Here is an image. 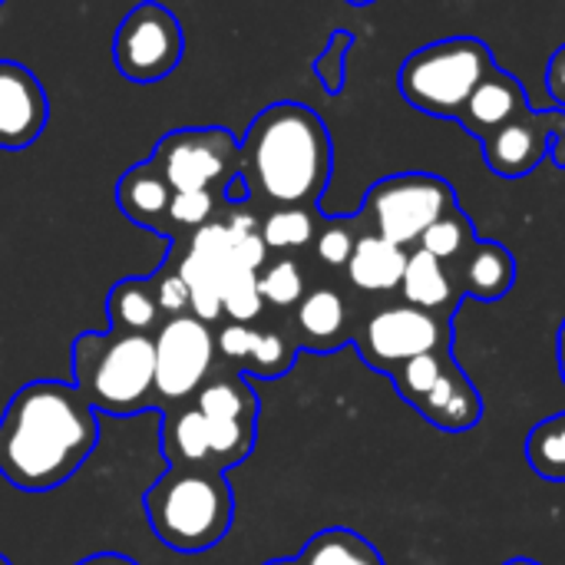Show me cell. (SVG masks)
Masks as SVG:
<instances>
[{
  "mask_svg": "<svg viewBox=\"0 0 565 565\" xmlns=\"http://www.w3.org/2000/svg\"><path fill=\"white\" fill-rule=\"evenodd\" d=\"M99 414L66 381L23 384L0 414V477L20 493H50L86 467Z\"/></svg>",
  "mask_w": 565,
  "mask_h": 565,
  "instance_id": "obj_1",
  "label": "cell"
},
{
  "mask_svg": "<svg viewBox=\"0 0 565 565\" xmlns=\"http://www.w3.org/2000/svg\"><path fill=\"white\" fill-rule=\"evenodd\" d=\"M331 172L334 146L328 122L305 103L281 99L265 106L238 142V175L248 185V199L271 209H315Z\"/></svg>",
  "mask_w": 565,
  "mask_h": 565,
  "instance_id": "obj_2",
  "label": "cell"
},
{
  "mask_svg": "<svg viewBox=\"0 0 565 565\" xmlns=\"http://www.w3.org/2000/svg\"><path fill=\"white\" fill-rule=\"evenodd\" d=\"M73 387L106 417L159 411L152 334L83 331L70 344Z\"/></svg>",
  "mask_w": 565,
  "mask_h": 565,
  "instance_id": "obj_3",
  "label": "cell"
},
{
  "mask_svg": "<svg viewBox=\"0 0 565 565\" xmlns=\"http://www.w3.org/2000/svg\"><path fill=\"white\" fill-rule=\"evenodd\" d=\"M152 536L182 556L215 550L235 520V493L218 470L169 467L142 497Z\"/></svg>",
  "mask_w": 565,
  "mask_h": 565,
  "instance_id": "obj_4",
  "label": "cell"
},
{
  "mask_svg": "<svg viewBox=\"0 0 565 565\" xmlns=\"http://www.w3.org/2000/svg\"><path fill=\"white\" fill-rule=\"evenodd\" d=\"M497 66L493 50L480 36H447L414 50L397 73L401 96L440 119H460L480 79Z\"/></svg>",
  "mask_w": 565,
  "mask_h": 565,
  "instance_id": "obj_5",
  "label": "cell"
},
{
  "mask_svg": "<svg viewBox=\"0 0 565 565\" xmlns=\"http://www.w3.org/2000/svg\"><path fill=\"white\" fill-rule=\"evenodd\" d=\"M454 209H457V192L444 175L397 172L367 189L361 222L367 232L401 248H417L420 235Z\"/></svg>",
  "mask_w": 565,
  "mask_h": 565,
  "instance_id": "obj_6",
  "label": "cell"
},
{
  "mask_svg": "<svg viewBox=\"0 0 565 565\" xmlns=\"http://www.w3.org/2000/svg\"><path fill=\"white\" fill-rule=\"evenodd\" d=\"M149 162L166 175L172 192H212L225 199L238 175V139L225 126H192L166 132Z\"/></svg>",
  "mask_w": 565,
  "mask_h": 565,
  "instance_id": "obj_7",
  "label": "cell"
},
{
  "mask_svg": "<svg viewBox=\"0 0 565 565\" xmlns=\"http://www.w3.org/2000/svg\"><path fill=\"white\" fill-rule=\"evenodd\" d=\"M454 318L414 308V305H387L381 311H374L358 331H354V344L358 354L367 367L381 371V374H394L401 364L420 358V354H434V351H450V338H454Z\"/></svg>",
  "mask_w": 565,
  "mask_h": 565,
  "instance_id": "obj_8",
  "label": "cell"
},
{
  "mask_svg": "<svg viewBox=\"0 0 565 565\" xmlns=\"http://www.w3.org/2000/svg\"><path fill=\"white\" fill-rule=\"evenodd\" d=\"M185 53V33L179 17L159 3L142 0L136 3L116 30L113 40V63L126 83H162L175 73Z\"/></svg>",
  "mask_w": 565,
  "mask_h": 565,
  "instance_id": "obj_9",
  "label": "cell"
},
{
  "mask_svg": "<svg viewBox=\"0 0 565 565\" xmlns=\"http://www.w3.org/2000/svg\"><path fill=\"white\" fill-rule=\"evenodd\" d=\"M156 397L162 411L182 407L189 397H195L215 367V334L212 324L199 321L195 315L166 318L156 334Z\"/></svg>",
  "mask_w": 565,
  "mask_h": 565,
  "instance_id": "obj_10",
  "label": "cell"
},
{
  "mask_svg": "<svg viewBox=\"0 0 565 565\" xmlns=\"http://www.w3.org/2000/svg\"><path fill=\"white\" fill-rule=\"evenodd\" d=\"M195 407L205 417L212 463L218 473L242 467L255 450L258 434V394L248 377H218L195 394Z\"/></svg>",
  "mask_w": 565,
  "mask_h": 565,
  "instance_id": "obj_11",
  "label": "cell"
},
{
  "mask_svg": "<svg viewBox=\"0 0 565 565\" xmlns=\"http://www.w3.org/2000/svg\"><path fill=\"white\" fill-rule=\"evenodd\" d=\"M565 132V109H530L526 116L500 126L483 142V162L500 179H523L550 159V139Z\"/></svg>",
  "mask_w": 565,
  "mask_h": 565,
  "instance_id": "obj_12",
  "label": "cell"
},
{
  "mask_svg": "<svg viewBox=\"0 0 565 565\" xmlns=\"http://www.w3.org/2000/svg\"><path fill=\"white\" fill-rule=\"evenodd\" d=\"M50 119V99L40 76L17 63L0 60V149H26L33 146Z\"/></svg>",
  "mask_w": 565,
  "mask_h": 565,
  "instance_id": "obj_13",
  "label": "cell"
},
{
  "mask_svg": "<svg viewBox=\"0 0 565 565\" xmlns=\"http://www.w3.org/2000/svg\"><path fill=\"white\" fill-rule=\"evenodd\" d=\"M215 351L238 364L245 374L278 381L298 361V344L281 331H255L252 324H222L215 331Z\"/></svg>",
  "mask_w": 565,
  "mask_h": 565,
  "instance_id": "obj_14",
  "label": "cell"
},
{
  "mask_svg": "<svg viewBox=\"0 0 565 565\" xmlns=\"http://www.w3.org/2000/svg\"><path fill=\"white\" fill-rule=\"evenodd\" d=\"M533 106H530V96H526V86L510 76L507 70L493 66L480 86L473 89V96L467 99L463 113H460V122L470 136L477 139H487L490 132H497L500 126L526 116Z\"/></svg>",
  "mask_w": 565,
  "mask_h": 565,
  "instance_id": "obj_15",
  "label": "cell"
},
{
  "mask_svg": "<svg viewBox=\"0 0 565 565\" xmlns=\"http://www.w3.org/2000/svg\"><path fill=\"white\" fill-rule=\"evenodd\" d=\"M414 407L427 424H434V427H440L447 434L473 430L480 424V417H483V397L473 387V381L467 377V371L457 367V361L447 364L437 387L427 397H420Z\"/></svg>",
  "mask_w": 565,
  "mask_h": 565,
  "instance_id": "obj_16",
  "label": "cell"
},
{
  "mask_svg": "<svg viewBox=\"0 0 565 565\" xmlns=\"http://www.w3.org/2000/svg\"><path fill=\"white\" fill-rule=\"evenodd\" d=\"M295 328H298V344L315 354H331L354 338L351 311L334 288L305 291V298L295 305Z\"/></svg>",
  "mask_w": 565,
  "mask_h": 565,
  "instance_id": "obj_17",
  "label": "cell"
},
{
  "mask_svg": "<svg viewBox=\"0 0 565 565\" xmlns=\"http://www.w3.org/2000/svg\"><path fill=\"white\" fill-rule=\"evenodd\" d=\"M169 202H172V185L149 159L126 169L116 182L119 212L149 232L169 235Z\"/></svg>",
  "mask_w": 565,
  "mask_h": 565,
  "instance_id": "obj_18",
  "label": "cell"
},
{
  "mask_svg": "<svg viewBox=\"0 0 565 565\" xmlns=\"http://www.w3.org/2000/svg\"><path fill=\"white\" fill-rule=\"evenodd\" d=\"M454 278L463 298L500 301L516 285V258L507 245L477 238V245L457 262Z\"/></svg>",
  "mask_w": 565,
  "mask_h": 565,
  "instance_id": "obj_19",
  "label": "cell"
},
{
  "mask_svg": "<svg viewBox=\"0 0 565 565\" xmlns=\"http://www.w3.org/2000/svg\"><path fill=\"white\" fill-rule=\"evenodd\" d=\"M401 295H404L407 305L444 315V318H454L457 305L463 301L454 271L424 248H414L407 255V268H404V278H401Z\"/></svg>",
  "mask_w": 565,
  "mask_h": 565,
  "instance_id": "obj_20",
  "label": "cell"
},
{
  "mask_svg": "<svg viewBox=\"0 0 565 565\" xmlns=\"http://www.w3.org/2000/svg\"><path fill=\"white\" fill-rule=\"evenodd\" d=\"M407 255H411L407 248H401L374 232H364L354 255L348 258L344 271H348L351 285L361 291H371V295L397 291L404 268H407Z\"/></svg>",
  "mask_w": 565,
  "mask_h": 565,
  "instance_id": "obj_21",
  "label": "cell"
},
{
  "mask_svg": "<svg viewBox=\"0 0 565 565\" xmlns=\"http://www.w3.org/2000/svg\"><path fill=\"white\" fill-rule=\"evenodd\" d=\"M106 318L109 331L119 334H156L162 324L156 281L152 278H122L106 295Z\"/></svg>",
  "mask_w": 565,
  "mask_h": 565,
  "instance_id": "obj_22",
  "label": "cell"
},
{
  "mask_svg": "<svg viewBox=\"0 0 565 565\" xmlns=\"http://www.w3.org/2000/svg\"><path fill=\"white\" fill-rule=\"evenodd\" d=\"M162 457L169 467H185V470H215L212 463V444H209V427L202 411L192 407H175L166 411L162 424Z\"/></svg>",
  "mask_w": 565,
  "mask_h": 565,
  "instance_id": "obj_23",
  "label": "cell"
},
{
  "mask_svg": "<svg viewBox=\"0 0 565 565\" xmlns=\"http://www.w3.org/2000/svg\"><path fill=\"white\" fill-rule=\"evenodd\" d=\"M298 565H384V559L361 533L348 526H331L308 540Z\"/></svg>",
  "mask_w": 565,
  "mask_h": 565,
  "instance_id": "obj_24",
  "label": "cell"
},
{
  "mask_svg": "<svg viewBox=\"0 0 565 565\" xmlns=\"http://www.w3.org/2000/svg\"><path fill=\"white\" fill-rule=\"evenodd\" d=\"M473 245H477V228H473V218L460 205L447 212L444 218H437L417 242V248L430 252L444 265H457Z\"/></svg>",
  "mask_w": 565,
  "mask_h": 565,
  "instance_id": "obj_25",
  "label": "cell"
},
{
  "mask_svg": "<svg viewBox=\"0 0 565 565\" xmlns=\"http://www.w3.org/2000/svg\"><path fill=\"white\" fill-rule=\"evenodd\" d=\"M258 232L265 238V245L271 252H291V248H305L315 242L318 235V215L315 209H298V205H285V209H271L262 222Z\"/></svg>",
  "mask_w": 565,
  "mask_h": 565,
  "instance_id": "obj_26",
  "label": "cell"
},
{
  "mask_svg": "<svg viewBox=\"0 0 565 565\" xmlns=\"http://www.w3.org/2000/svg\"><path fill=\"white\" fill-rule=\"evenodd\" d=\"M526 460L530 467L550 480V483H565V414L546 417L536 424L526 437Z\"/></svg>",
  "mask_w": 565,
  "mask_h": 565,
  "instance_id": "obj_27",
  "label": "cell"
},
{
  "mask_svg": "<svg viewBox=\"0 0 565 565\" xmlns=\"http://www.w3.org/2000/svg\"><path fill=\"white\" fill-rule=\"evenodd\" d=\"M218 295H222V315L232 324H252L265 311V301H262V291H258V271L232 268L225 275Z\"/></svg>",
  "mask_w": 565,
  "mask_h": 565,
  "instance_id": "obj_28",
  "label": "cell"
},
{
  "mask_svg": "<svg viewBox=\"0 0 565 565\" xmlns=\"http://www.w3.org/2000/svg\"><path fill=\"white\" fill-rule=\"evenodd\" d=\"M450 361H454V354H450V351L420 354V358H414V361L401 364V367L391 374V381H394L397 394L414 407L420 397H427V394L437 387V381H440V374L447 371V364H450Z\"/></svg>",
  "mask_w": 565,
  "mask_h": 565,
  "instance_id": "obj_29",
  "label": "cell"
},
{
  "mask_svg": "<svg viewBox=\"0 0 565 565\" xmlns=\"http://www.w3.org/2000/svg\"><path fill=\"white\" fill-rule=\"evenodd\" d=\"M258 291L265 305L295 308L305 298V271L291 258H278L258 271Z\"/></svg>",
  "mask_w": 565,
  "mask_h": 565,
  "instance_id": "obj_30",
  "label": "cell"
},
{
  "mask_svg": "<svg viewBox=\"0 0 565 565\" xmlns=\"http://www.w3.org/2000/svg\"><path fill=\"white\" fill-rule=\"evenodd\" d=\"M364 222L361 215H351V218H331L318 228L315 235V248H318V258L331 268H344L348 258L354 255L361 235H364Z\"/></svg>",
  "mask_w": 565,
  "mask_h": 565,
  "instance_id": "obj_31",
  "label": "cell"
},
{
  "mask_svg": "<svg viewBox=\"0 0 565 565\" xmlns=\"http://www.w3.org/2000/svg\"><path fill=\"white\" fill-rule=\"evenodd\" d=\"M222 202L225 199H218L212 192H172V202H169V238H172V232H195L205 222H212Z\"/></svg>",
  "mask_w": 565,
  "mask_h": 565,
  "instance_id": "obj_32",
  "label": "cell"
},
{
  "mask_svg": "<svg viewBox=\"0 0 565 565\" xmlns=\"http://www.w3.org/2000/svg\"><path fill=\"white\" fill-rule=\"evenodd\" d=\"M354 46V33L351 30H334L328 46L318 53L315 60V76L318 83L324 86V93L338 96L344 89V79H348V53Z\"/></svg>",
  "mask_w": 565,
  "mask_h": 565,
  "instance_id": "obj_33",
  "label": "cell"
},
{
  "mask_svg": "<svg viewBox=\"0 0 565 565\" xmlns=\"http://www.w3.org/2000/svg\"><path fill=\"white\" fill-rule=\"evenodd\" d=\"M156 281V298H159V311L162 318H179V315H189V285L182 281V275L175 268L169 271H156L152 275Z\"/></svg>",
  "mask_w": 565,
  "mask_h": 565,
  "instance_id": "obj_34",
  "label": "cell"
},
{
  "mask_svg": "<svg viewBox=\"0 0 565 565\" xmlns=\"http://www.w3.org/2000/svg\"><path fill=\"white\" fill-rule=\"evenodd\" d=\"M546 89L553 96V103L565 109V43L553 53L550 60V70H546Z\"/></svg>",
  "mask_w": 565,
  "mask_h": 565,
  "instance_id": "obj_35",
  "label": "cell"
},
{
  "mask_svg": "<svg viewBox=\"0 0 565 565\" xmlns=\"http://www.w3.org/2000/svg\"><path fill=\"white\" fill-rule=\"evenodd\" d=\"M73 565H139L132 556H122V553H93V556H86V559H79V563Z\"/></svg>",
  "mask_w": 565,
  "mask_h": 565,
  "instance_id": "obj_36",
  "label": "cell"
},
{
  "mask_svg": "<svg viewBox=\"0 0 565 565\" xmlns=\"http://www.w3.org/2000/svg\"><path fill=\"white\" fill-rule=\"evenodd\" d=\"M556 354H559V374H563L565 384V321L563 328H559V338H556Z\"/></svg>",
  "mask_w": 565,
  "mask_h": 565,
  "instance_id": "obj_37",
  "label": "cell"
},
{
  "mask_svg": "<svg viewBox=\"0 0 565 565\" xmlns=\"http://www.w3.org/2000/svg\"><path fill=\"white\" fill-rule=\"evenodd\" d=\"M351 7H371V3H377V0H348Z\"/></svg>",
  "mask_w": 565,
  "mask_h": 565,
  "instance_id": "obj_38",
  "label": "cell"
},
{
  "mask_svg": "<svg viewBox=\"0 0 565 565\" xmlns=\"http://www.w3.org/2000/svg\"><path fill=\"white\" fill-rule=\"evenodd\" d=\"M265 565H298V559H271V563Z\"/></svg>",
  "mask_w": 565,
  "mask_h": 565,
  "instance_id": "obj_39",
  "label": "cell"
},
{
  "mask_svg": "<svg viewBox=\"0 0 565 565\" xmlns=\"http://www.w3.org/2000/svg\"><path fill=\"white\" fill-rule=\"evenodd\" d=\"M503 565H540V563H533V559H510V563H503Z\"/></svg>",
  "mask_w": 565,
  "mask_h": 565,
  "instance_id": "obj_40",
  "label": "cell"
},
{
  "mask_svg": "<svg viewBox=\"0 0 565 565\" xmlns=\"http://www.w3.org/2000/svg\"><path fill=\"white\" fill-rule=\"evenodd\" d=\"M0 565H13V563H10V559H7V556L0 553Z\"/></svg>",
  "mask_w": 565,
  "mask_h": 565,
  "instance_id": "obj_41",
  "label": "cell"
},
{
  "mask_svg": "<svg viewBox=\"0 0 565 565\" xmlns=\"http://www.w3.org/2000/svg\"><path fill=\"white\" fill-rule=\"evenodd\" d=\"M0 3H7V0H0Z\"/></svg>",
  "mask_w": 565,
  "mask_h": 565,
  "instance_id": "obj_42",
  "label": "cell"
}]
</instances>
